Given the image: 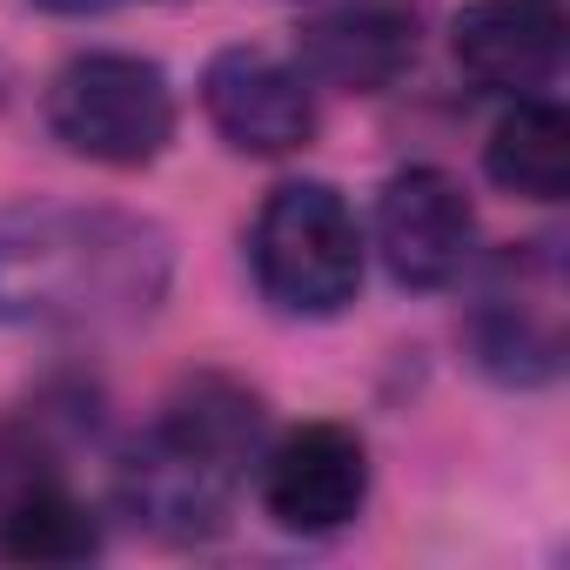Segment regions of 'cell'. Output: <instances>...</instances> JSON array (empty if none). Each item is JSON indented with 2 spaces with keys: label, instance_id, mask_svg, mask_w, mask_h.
<instances>
[{
  "label": "cell",
  "instance_id": "cell-6",
  "mask_svg": "<svg viewBox=\"0 0 570 570\" xmlns=\"http://www.w3.org/2000/svg\"><path fill=\"white\" fill-rule=\"evenodd\" d=\"M255 497L268 523L296 537H330L370 503V450L343 423H303L255 456Z\"/></svg>",
  "mask_w": 570,
  "mask_h": 570
},
{
  "label": "cell",
  "instance_id": "cell-5",
  "mask_svg": "<svg viewBox=\"0 0 570 570\" xmlns=\"http://www.w3.org/2000/svg\"><path fill=\"white\" fill-rule=\"evenodd\" d=\"M463 336L476 370L510 390H537L563 376V262L550 242L503 248L483 268Z\"/></svg>",
  "mask_w": 570,
  "mask_h": 570
},
{
  "label": "cell",
  "instance_id": "cell-7",
  "mask_svg": "<svg viewBox=\"0 0 570 570\" xmlns=\"http://www.w3.org/2000/svg\"><path fill=\"white\" fill-rule=\"evenodd\" d=\"M376 248L403 289H450L470 268L476 215L443 168H403L376 195Z\"/></svg>",
  "mask_w": 570,
  "mask_h": 570
},
{
  "label": "cell",
  "instance_id": "cell-12",
  "mask_svg": "<svg viewBox=\"0 0 570 570\" xmlns=\"http://www.w3.org/2000/svg\"><path fill=\"white\" fill-rule=\"evenodd\" d=\"M95 550H101V523L68 490V476L35 483V490L0 503V557H14V563H81Z\"/></svg>",
  "mask_w": 570,
  "mask_h": 570
},
{
  "label": "cell",
  "instance_id": "cell-8",
  "mask_svg": "<svg viewBox=\"0 0 570 570\" xmlns=\"http://www.w3.org/2000/svg\"><path fill=\"white\" fill-rule=\"evenodd\" d=\"M202 108L235 155H296L316 135V95L303 68L262 48H222L202 75Z\"/></svg>",
  "mask_w": 570,
  "mask_h": 570
},
{
  "label": "cell",
  "instance_id": "cell-4",
  "mask_svg": "<svg viewBox=\"0 0 570 570\" xmlns=\"http://www.w3.org/2000/svg\"><path fill=\"white\" fill-rule=\"evenodd\" d=\"M48 135L101 168H148L175 141V88L141 55H75L48 81Z\"/></svg>",
  "mask_w": 570,
  "mask_h": 570
},
{
  "label": "cell",
  "instance_id": "cell-2",
  "mask_svg": "<svg viewBox=\"0 0 570 570\" xmlns=\"http://www.w3.org/2000/svg\"><path fill=\"white\" fill-rule=\"evenodd\" d=\"M262 396L228 383V376H195L168 396V410L155 416V430L121 456L115 497L121 510L175 543L215 537L228 523L235 490L248 483L255 456H262Z\"/></svg>",
  "mask_w": 570,
  "mask_h": 570
},
{
  "label": "cell",
  "instance_id": "cell-11",
  "mask_svg": "<svg viewBox=\"0 0 570 570\" xmlns=\"http://www.w3.org/2000/svg\"><path fill=\"white\" fill-rule=\"evenodd\" d=\"M483 168L503 195L563 202V188H570V115L543 95H517L483 141Z\"/></svg>",
  "mask_w": 570,
  "mask_h": 570
},
{
  "label": "cell",
  "instance_id": "cell-3",
  "mask_svg": "<svg viewBox=\"0 0 570 570\" xmlns=\"http://www.w3.org/2000/svg\"><path fill=\"white\" fill-rule=\"evenodd\" d=\"M262 296L282 316H343L363 289V228L330 181H282L248 235Z\"/></svg>",
  "mask_w": 570,
  "mask_h": 570
},
{
  "label": "cell",
  "instance_id": "cell-1",
  "mask_svg": "<svg viewBox=\"0 0 570 570\" xmlns=\"http://www.w3.org/2000/svg\"><path fill=\"white\" fill-rule=\"evenodd\" d=\"M175 282L161 222L108 202L0 208V323L8 330H135Z\"/></svg>",
  "mask_w": 570,
  "mask_h": 570
},
{
  "label": "cell",
  "instance_id": "cell-10",
  "mask_svg": "<svg viewBox=\"0 0 570 570\" xmlns=\"http://www.w3.org/2000/svg\"><path fill=\"white\" fill-rule=\"evenodd\" d=\"M450 48L476 88L537 95L563 68V0H463Z\"/></svg>",
  "mask_w": 570,
  "mask_h": 570
},
{
  "label": "cell",
  "instance_id": "cell-13",
  "mask_svg": "<svg viewBox=\"0 0 570 570\" xmlns=\"http://www.w3.org/2000/svg\"><path fill=\"white\" fill-rule=\"evenodd\" d=\"M41 14H115V8H148V0H35Z\"/></svg>",
  "mask_w": 570,
  "mask_h": 570
},
{
  "label": "cell",
  "instance_id": "cell-9",
  "mask_svg": "<svg viewBox=\"0 0 570 570\" xmlns=\"http://www.w3.org/2000/svg\"><path fill=\"white\" fill-rule=\"evenodd\" d=\"M416 61V14L403 0H336L309 14L296 35L303 81L343 88V95H383Z\"/></svg>",
  "mask_w": 570,
  "mask_h": 570
}]
</instances>
